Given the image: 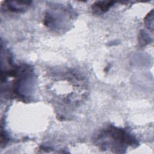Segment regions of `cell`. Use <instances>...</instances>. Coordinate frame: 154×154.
Returning <instances> with one entry per match:
<instances>
[{
    "instance_id": "1",
    "label": "cell",
    "mask_w": 154,
    "mask_h": 154,
    "mask_svg": "<svg viewBox=\"0 0 154 154\" xmlns=\"http://www.w3.org/2000/svg\"><path fill=\"white\" fill-rule=\"evenodd\" d=\"M97 144L102 149L114 150L121 153L128 146H136L138 142L135 138L125 129L109 126L103 129L96 138Z\"/></svg>"
},
{
    "instance_id": "2",
    "label": "cell",
    "mask_w": 154,
    "mask_h": 154,
    "mask_svg": "<svg viewBox=\"0 0 154 154\" xmlns=\"http://www.w3.org/2000/svg\"><path fill=\"white\" fill-rule=\"evenodd\" d=\"M7 2L6 7L8 10L14 12H21L23 11L26 8H27L30 1H6Z\"/></svg>"
},
{
    "instance_id": "3",
    "label": "cell",
    "mask_w": 154,
    "mask_h": 154,
    "mask_svg": "<svg viewBox=\"0 0 154 154\" xmlns=\"http://www.w3.org/2000/svg\"><path fill=\"white\" fill-rule=\"evenodd\" d=\"M114 2L113 1H98L96 2L94 5L93 8L94 10H99L100 11H107L110 7L113 5Z\"/></svg>"
}]
</instances>
